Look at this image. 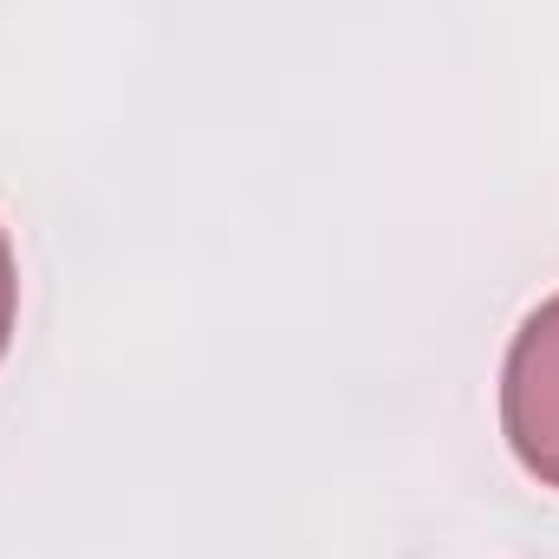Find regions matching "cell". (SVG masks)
Returning <instances> with one entry per match:
<instances>
[{
	"mask_svg": "<svg viewBox=\"0 0 559 559\" xmlns=\"http://www.w3.org/2000/svg\"><path fill=\"white\" fill-rule=\"evenodd\" d=\"M501 429L514 462L540 481L559 488V293L540 299L501 365Z\"/></svg>",
	"mask_w": 559,
	"mask_h": 559,
	"instance_id": "1",
	"label": "cell"
},
{
	"mask_svg": "<svg viewBox=\"0 0 559 559\" xmlns=\"http://www.w3.org/2000/svg\"><path fill=\"white\" fill-rule=\"evenodd\" d=\"M13 312H20V274H13V248H7V228H0V358L13 345Z\"/></svg>",
	"mask_w": 559,
	"mask_h": 559,
	"instance_id": "2",
	"label": "cell"
}]
</instances>
